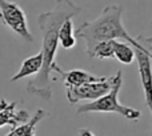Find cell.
Returning <instances> with one entry per match:
<instances>
[{
    "label": "cell",
    "instance_id": "6da1fadb",
    "mask_svg": "<svg viewBox=\"0 0 152 136\" xmlns=\"http://www.w3.org/2000/svg\"><path fill=\"white\" fill-rule=\"evenodd\" d=\"M80 12V7L71 0H56L52 10L43 12L37 16V24L42 31L43 44V66L34 80L27 84V91L32 95L50 100L52 97L51 87V72H55L56 67V52L59 45V29L67 19H74Z\"/></svg>",
    "mask_w": 152,
    "mask_h": 136
},
{
    "label": "cell",
    "instance_id": "7a4b0ae2",
    "mask_svg": "<svg viewBox=\"0 0 152 136\" xmlns=\"http://www.w3.org/2000/svg\"><path fill=\"white\" fill-rule=\"evenodd\" d=\"M123 7L118 4L107 5L95 20L84 21L75 29V35L86 42V53L91 55L95 45L104 40H126L134 48H145L144 43L135 39L127 32L123 26Z\"/></svg>",
    "mask_w": 152,
    "mask_h": 136
},
{
    "label": "cell",
    "instance_id": "3957f363",
    "mask_svg": "<svg viewBox=\"0 0 152 136\" xmlns=\"http://www.w3.org/2000/svg\"><path fill=\"white\" fill-rule=\"evenodd\" d=\"M123 86V73L121 71H118L113 76H111V89L99 99L94 102L86 103L77 108V113H89V112H115L124 116L128 120H135L142 116V113L137 110L131 107L123 105L119 102V92Z\"/></svg>",
    "mask_w": 152,
    "mask_h": 136
},
{
    "label": "cell",
    "instance_id": "277c9868",
    "mask_svg": "<svg viewBox=\"0 0 152 136\" xmlns=\"http://www.w3.org/2000/svg\"><path fill=\"white\" fill-rule=\"evenodd\" d=\"M0 12L5 26L10 27L15 34H18L24 40L34 42V37L27 23L26 12L18 3L10 0H0Z\"/></svg>",
    "mask_w": 152,
    "mask_h": 136
},
{
    "label": "cell",
    "instance_id": "5b68a950",
    "mask_svg": "<svg viewBox=\"0 0 152 136\" xmlns=\"http://www.w3.org/2000/svg\"><path fill=\"white\" fill-rule=\"evenodd\" d=\"M135 60L137 61L145 104L152 115V44L145 48H135Z\"/></svg>",
    "mask_w": 152,
    "mask_h": 136
},
{
    "label": "cell",
    "instance_id": "8992f818",
    "mask_svg": "<svg viewBox=\"0 0 152 136\" xmlns=\"http://www.w3.org/2000/svg\"><path fill=\"white\" fill-rule=\"evenodd\" d=\"M111 89V78L107 76L104 80L94 81V83H87L79 87H66L67 100L71 104H76L80 100H94L104 96Z\"/></svg>",
    "mask_w": 152,
    "mask_h": 136
},
{
    "label": "cell",
    "instance_id": "52a82bcc",
    "mask_svg": "<svg viewBox=\"0 0 152 136\" xmlns=\"http://www.w3.org/2000/svg\"><path fill=\"white\" fill-rule=\"evenodd\" d=\"M56 73L63 78L64 81V87H79V86H83V84L87 83H94V81H100V80H104L107 76H95L91 75V73L86 72V71H81V69H71V71H63L60 67H56L55 69Z\"/></svg>",
    "mask_w": 152,
    "mask_h": 136
},
{
    "label": "cell",
    "instance_id": "ba28073f",
    "mask_svg": "<svg viewBox=\"0 0 152 136\" xmlns=\"http://www.w3.org/2000/svg\"><path fill=\"white\" fill-rule=\"evenodd\" d=\"M29 120V113L26 110H16V103H8L4 110H0V128L10 126L15 128L19 124H23Z\"/></svg>",
    "mask_w": 152,
    "mask_h": 136
},
{
    "label": "cell",
    "instance_id": "9c48e42d",
    "mask_svg": "<svg viewBox=\"0 0 152 136\" xmlns=\"http://www.w3.org/2000/svg\"><path fill=\"white\" fill-rule=\"evenodd\" d=\"M48 116V113L44 110H37L32 118H29L28 121L23 124H19L12 131H10L5 136H36V126L43 120V119Z\"/></svg>",
    "mask_w": 152,
    "mask_h": 136
},
{
    "label": "cell",
    "instance_id": "30bf717a",
    "mask_svg": "<svg viewBox=\"0 0 152 136\" xmlns=\"http://www.w3.org/2000/svg\"><path fill=\"white\" fill-rule=\"evenodd\" d=\"M42 66H43V55L39 51L36 55L29 56V58H27L26 60L21 63V67H20V69H19V72L11 78V81L13 83V81H18L23 78L37 75L39 71L42 69Z\"/></svg>",
    "mask_w": 152,
    "mask_h": 136
},
{
    "label": "cell",
    "instance_id": "8fae6325",
    "mask_svg": "<svg viewBox=\"0 0 152 136\" xmlns=\"http://www.w3.org/2000/svg\"><path fill=\"white\" fill-rule=\"evenodd\" d=\"M113 56L121 64H127L128 66V64H132V61L135 60V48L127 42L115 40V44H113Z\"/></svg>",
    "mask_w": 152,
    "mask_h": 136
},
{
    "label": "cell",
    "instance_id": "7c38bea8",
    "mask_svg": "<svg viewBox=\"0 0 152 136\" xmlns=\"http://www.w3.org/2000/svg\"><path fill=\"white\" fill-rule=\"evenodd\" d=\"M59 44L64 50H71L76 44V35L72 19H67L59 29Z\"/></svg>",
    "mask_w": 152,
    "mask_h": 136
},
{
    "label": "cell",
    "instance_id": "4fadbf2b",
    "mask_svg": "<svg viewBox=\"0 0 152 136\" xmlns=\"http://www.w3.org/2000/svg\"><path fill=\"white\" fill-rule=\"evenodd\" d=\"M113 44L115 40H104L95 45L92 50L89 58H97V59H112L113 56Z\"/></svg>",
    "mask_w": 152,
    "mask_h": 136
},
{
    "label": "cell",
    "instance_id": "5bb4252c",
    "mask_svg": "<svg viewBox=\"0 0 152 136\" xmlns=\"http://www.w3.org/2000/svg\"><path fill=\"white\" fill-rule=\"evenodd\" d=\"M79 136H95L94 134H92L89 129H87V128H81V129H79Z\"/></svg>",
    "mask_w": 152,
    "mask_h": 136
},
{
    "label": "cell",
    "instance_id": "9a60e30c",
    "mask_svg": "<svg viewBox=\"0 0 152 136\" xmlns=\"http://www.w3.org/2000/svg\"><path fill=\"white\" fill-rule=\"evenodd\" d=\"M7 104H8V102H7V100L1 99V100H0V110H4V108L7 107Z\"/></svg>",
    "mask_w": 152,
    "mask_h": 136
},
{
    "label": "cell",
    "instance_id": "2e32d148",
    "mask_svg": "<svg viewBox=\"0 0 152 136\" xmlns=\"http://www.w3.org/2000/svg\"><path fill=\"white\" fill-rule=\"evenodd\" d=\"M0 19H1V12H0Z\"/></svg>",
    "mask_w": 152,
    "mask_h": 136
}]
</instances>
